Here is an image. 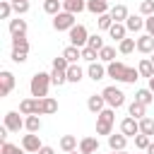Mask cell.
<instances>
[{
	"mask_svg": "<svg viewBox=\"0 0 154 154\" xmlns=\"http://www.w3.org/2000/svg\"><path fill=\"white\" fill-rule=\"evenodd\" d=\"M106 75L113 77L116 82H125V84H135V82L140 79V70H137V67H130V65L118 63V60L106 65Z\"/></svg>",
	"mask_w": 154,
	"mask_h": 154,
	"instance_id": "1",
	"label": "cell"
},
{
	"mask_svg": "<svg viewBox=\"0 0 154 154\" xmlns=\"http://www.w3.org/2000/svg\"><path fill=\"white\" fill-rule=\"evenodd\" d=\"M48 87H51V75L48 72H36L29 82V91L34 99H46L48 96Z\"/></svg>",
	"mask_w": 154,
	"mask_h": 154,
	"instance_id": "2",
	"label": "cell"
},
{
	"mask_svg": "<svg viewBox=\"0 0 154 154\" xmlns=\"http://www.w3.org/2000/svg\"><path fill=\"white\" fill-rule=\"evenodd\" d=\"M67 34H70V46L84 48V46H87V41H89V31H87V26H84V24H75Z\"/></svg>",
	"mask_w": 154,
	"mask_h": 154,
	"instance_id": "3",
	"label": "cell"
},
{
	"mask_svg": "<svg viewBox=\"0 0 154 154\" xmlns=\"http://www.w3.org/2000/svg\"><path fill=\"white\" fill-rule=\"evenodd\" d=\"M101 94H103V99H106V106H108V108H120V106L125 103V94H123L118 87H106Z\"/></svg>",
	"mask_w": 154,
	"mask_h": 154,
	"instance_id": "4",
	"label": "cell"
},
{
	"mask_svg": "<svg viewBox=\"0 0 154 154\" xmlns=\"http://www.w3.org/2000/svg\"><path fill=\"white\" fill-rule=\"evenodd\" d=\"M75 26V14H70V12H60V14H55L53 17V29L55 31H70Z\"/></svg>",
	"mask_w": 154,
	"mask_h": 154,
	"instance_id": "5",
	"label": "cell"
},
{
	"mask_svg": "<svg viewBox=\"0 0 154 154\" xmlns=\"http://www.w3.org/2000/svg\"><path fill=\"white\" fill-rule=\"evenodd\" d=\"M41 147H43V144H41V140H38L36 132H29V135L22 137V149H24L26 154H38Z\"/></svg>",
	"mask_w": 154,
	"mask_h": 154,
	"instance_id": "6",
	"label": "cell"
},
{
	"mask_svg": "<svg viewBox=\"0 0 154 154\" xmlns=\"http://www.w3.org/2000/svg\"><path fill=\"white\" fill-rule=\"evenodd\" d=\"M5 128H7L10 132H19V130L24 128V118H22L17 111H7V113H5Z\"/></svg>",
	"mask_w": 154,
	"mask_h": 154,
	"instance_id": "7",
	"label": "cell"
},
{
	"mask_svg": "<svg viewBox=\"0 0 154 154\" xmlns=\"http://www.w3.org/2000/svg\"><path fill=\"white\" fill-rule=\"evenodd\" d=\"M120 132H123L125 137H132V140H135V135H140V120H135L132 116L123 118V123H120Z\"/></svg>",
	"mask_w": 154,
	"mask_h": 154,
	"instance_id": "8",
	"label": "cell"
},
{
	"mask_svg": "<svg viewBox=\"0 0 154 154\" xmlns=\"http://www.w3.org/2000/svg\"><path fill=\"white\" fill-rule=\"evenodd\" d=\"M14 89V75L10 70L0 72V96H10V91Z\"/></svg>",
	"mask_w": 154,
	"mask_h": 154,
	"instance_id": "9",
	"label": "cell"
},
{
	"mask_svg": "<svg viewBox=\"0 0 154 154\" xmlns=\"http://www.w3.org/2000/svg\"><path fill=\"white\" fill-rule=\"evenodd\" d=\"M55 111H58V101H55L53 96L38 99V108H36L38 116H51V113H55Z\"/></svg>",
	"mask_w": 154,
	"mask_h": 154,
	"instance_id": "10",
	"label": "cell"
},
{
	"mask_svg": "<svg viewBox=\"0 0 154 154\" xmlns=\"http://www.w3.org/2000/svg\"><path fill=\"white\" fill-rule=\"evenodd\" d=\"M87 108L91 111V113H101L103 108H106V99H103V94H91L89 99H87Z\"/></svg>",
	"mask_w": 154,
	"mask_h": 154,
	"instance_id": "11",
	"label": "cell"
},
{
	"mask_svg": "<svg viewBox=\"0 0 154 154\" xmlns=\"http://www.w3.org/2000/svg\"><path fill=\"white\" fill-rule=\"evenodd\" d=\"M125 144H128V137H125L123 132L108 135V147H111V152H125Z\"/></svg>",
	"mask_w": 154,
	"mask_h": 154,
	"instance_id": "12",
	"label": "cell"
},
{
	"mask_svg": "<svg viewBox=\"0 0 154 154\" xmlns=\"http://www.w3.org/2000/svg\"><path fill=\"white\" fill-rule=\"evenodd\" d=\"M137 51L144 53V55H152V53H154V36H149V34L140 36V38H137Z\"/></svg>",
	"mask_w": 154,
	"mask_h": 154,
	"instance_id": "13",
	"label": "cell"
},
{
	"mask_svg": "<svg viewBox=\"0 0 154 154\" xmlns=\"http://www.w3.org/2000/svg\"><path fill=\"white\" fill-rule=\"evenodd\" d=\"M87 75H89V79H94V82L103 79V77H106V67H103V63H89Z\"/></svg>",
	"mask_w": 154,
	"mask_h": 154,
	"instance_id": "14",
	"label": "cell"
},
{
	"mask_svg": "<svg viewBox=\"0 0 154 154\" xmlns=\"http://www.w3.org/2000/svg\"><path fill=\"white\" fill-rule=\"evenodd\" d=\"M63 10L70 12V14H79L87 10V2L84 0H63Z\"/></svg>",
	"mask_w": 154,
	"mask_h": 154,
	"instance_id": "15",
	"label": "cell"
},
{
	"mask_svg": "<svg viewBox=\"0 0 154 154\" xmlns=\"http://www.w3.org/2000/svg\"><path fill=\"white\" fill-rule=\"evenodd\" d=\"M125 26H128V31H132V34L142 31V29H144V19H142V14H130V17L125 19Z\"/></svg>",
	"mask_w": 154,
	"mask_h": 154,
	"instance_id": "16",
	"label": "cell"
},
{
	"mask_svg": "<svg viewBox=\"0 0 154 154\" xmlns=\"http://www.w3.org/2000/svg\"><path fill=\"white\" fill-rule=\"evenodd\" d=\"M36 108H38V99H24L19 103V113L22 116H38Z\"/></svg>",
	"mask_w": 154,
	"mask_h": 154,
	"instance_id": "17",
	"label": "cell"
},
{
	"mask_svg": "<svg viewBox=\"0 0 154 154\" xmlns=\"http://www.w3.org/2000/svg\"><path fill=\"white\" fill-rule=\"evenodd\" d=\"M99 149V140L96 137H82L79 140V152L82 154H94Z\"/></svg>",
	"mask_w": 154,
	"mask_h": 154,
	"instance_id": "18",
	"label": "cell"
},
{
	"mask_svg": "<svg viewBox=\"0 0 154 154\" xmlns=\"http://www.w3.org/2000/svg\"><path fill=\"white\" fill-rule=\"evenodd\" d=\"M87 10L91 12V14H106L108 12V2L106 0H87Z\"/></svg>",
	"mask_w": 154,
	"mask_h": 154,
	"instance_id": "19",
	"label": "cell"
},
{
	"mask_svg": "<svg viewBox=\"0 0 154 154\" xmlns=\"http://www.w3.org/2000/svg\"><path fill=\"white\" fill-rule=\"evenodd\" d=\"M128 113H130L135 120H142V118H147V106L140 103V101H132V103L128 106Z\"/></svg>",
	"mask_w": 154,
	"mask_h": 154,
	"instance_id": "20",
	"label": "cell"
},
{
	"mask_svg": "<svg viewBox=\"0 0 154 154\" xmlns=\"http://www.w3.org/2000/svg\"><path fill=\"white\" fill-rule=\"evenodd\" d=\"M10 34L12 36H26V22L24 19H10Z\"/></svg>",
	"mask_w": 154,
	"mask_h": 154,
	"instance_id": "21",
	"label": "cell"
},
{
	"mask_svg": "<svg viewBox=\"0 0 154 154\" xmlns=\"http://www.w3.org/2000/svg\"><path fill=\"white\" fill-rule=\"evenodd\" d=\"M108 34H111V38H116L118 43L125 38V34H128V26L123 24V22H113V26L108 29Z\"/></svg>",
	"mask_w": 154,
	"mask_h": 154,
	"instance_id": "22",
	"label": "cell"
},
{
	"mask_svg": "<svg viewBox=\"0 0 154 154\" xmlns=\"http://www.w3.org/2000/svg\"><path fill=\"white\" fill-rule=\"evenodd\" d=\"M60 149L67 152V154L70 152H77V137L75 135H63L60 137Z\"/></svg>",
	"mask_w": 154,
	"mask_h": 154,
	"instance_id": "23",
	"label": "cell"
},
{
	"mask_svg": "<svg viewBox=\"0 0 154 154\" xmlns=\"http://www.w3.org/2000/svg\"><path fill=\"white\" fill-rule=\"evenodd\" d=\"M137 70H140V77H147V79H152V77H154V65H152V60H149V58H142V60H140V65H137Z\"/></svg>",
	"mask_w": 154,
	"mask_h": 154,
	"instance_id": "24",
	"label": "cell"
},
{
	"mask_svg": "<svg viewBox=\"0 0 154 154\" xmlns=\"http://www.w3.org/2000/svg\"><path fill=\"white\" fill-rule=\"evenodd\" d=\"M111 17H113V22H123V24H125V19H128L130 14H128V7H125V5H113V7H111Z\"/></svg>",
	"mask_w": 154,
	"mask_h": 154,
	"instance_id": "25",
	"label": "cell"
},
{
	"mask_svg": "<svg viewBox=\"0 0 154 154\" xmlns=\"http://www.w3.org/2000/svg\"><path fill=\"white\" fill-rule=\"evenodd\" d=\"M43 12H48V14H60L63 12V0H46L43 2Z\"/></svg>",
	"mask_w": 154,
	"mask_h": 154,
	"instance_id": "26",
	"label": "cell"
},
{
	"mask_svg": "<svg viewBox=\"0 0 154 154\" xmlns=\"http://www.w3.org/2000/svg\"><path fill=\"white\" fill-rule=\"evenodd\" d=\"M63 55L67 58V63H70V65H75V63L82 58V48H77V46H67V48L63 51Z\"/></svg>",
	"mask_w": 154,
	"mask_h": 154,
	"instance_id": "27",
	"label": "cell"
},
{
	"mask_svg": "<svg viewBox=\"0 0 154 154\" xmlns=\"http://www.w3.org/2000/svg\"><path fill=\"white\" fill-rule=\"evenodd\" d=\"M135 101H140V103H144V106H149L152 101H154V91L147 87V89H137V94H135Z\"/></svg>",
	"mask_w": 154,
	"mask_h": 154,
	"instance_id": "28",
	"label": "cell"
},
{
	"mask_svg": "<svg viewBox=\"0 0 154 154\" xmlns=\"http://www.w3.org/2000/svg\"><path fill=\"white\" fill-rule=\"evenodd\" d=\"M135 48H137V38H123V41L118 43V53H123V55L132 53Z\"/></svg>",
	"mask_w": 154,
	"mask_h": 154,
	"instance_id": "29",
	"label": "cell"
},
{
	"mask_svg": "<svg viewBox=\"0 0 154 154\" xmlns=\"http://www.w3.org/2000/svg\"><path fill=\"white\" fill-rule=\"evenodd\" d=\"M99 60L101 63H116V48L113 46H103L99 51Z\"/></svg>",
	"mask_w": 154,
	"mask_h": 154,
	"instance_id": "30",
	"label": "cell"
},
{
	"mask_svg": "<svg viewBox=\"0 0 154 154\" xmlns=\"http://www.w3.org/2000/svg\"><path fill=\"white\" fill-rule=\"evenodd\" d=\"M82 77H84V70H82V67H79L77 63L67 67V82H75V84H77V82H79Z\"/></svg>",
	"mask_w": 154,
	"mask_h": 154,
	"instance_id": "31",
	"label": "cell"
},
{
	"mask_svg": "<svg viewBox=\"0 0 154 154\" xmlns=\"http://www.w3.org/2000/svg\"><path fill=\"white\" fill-rule=\"evenodd\" d=\"M24 128H26L29 132H38V130H41V118H38V116H26V118H24Z\"/></svg>",
	"mask_w": 154,
	"mask_h": 154,
	"instance_id": "32",
	"label": "cell"
},
{
	"mask_svg": "<svg viewBox=\"0 0 154 154\" xmlns=\"http://www.w3.org/2000/svg\"><path fill=\"white\" fill-rule=\"evenodd\" d=\"M12 48L29 53V41H26V36H12Z\"/></svg>",
	"mask_w": 154,
	"mask_h": 154,
	"instance_id": "33",
	"label": "cell"
},
{
	"mask_svg": "<svg viewBox=\"0 0 154 154\" xmlns=\"http://www.w3.org/2000/svg\"><path fill=\"white\" fill-rule=\"evenodd\" d=\"M65 82H67V72H63V70H53V72H51V84L63 87Z\"/></svg>",
	"mask_w": 154,
	"mask_h": 154,
	"instance_id": "34",
	"label": "cell"
},
{
	"mask_svg": "<svg viewBox=\"0 0 154 154\" xmlns=\"http://www.w3.org/2000/svg\"><path fill=\"white\" fill-rule=\"evenodd\" d=\"M96 120H101V123H108V125H113L116 123V113H113V108H103L99 116H96Z\"/></svg>",
	"mask_w": 154,
	"mask_h": 154,
	"instance_id": "35",
	"label": "cell"
},
{
	"mask_svg": "<svg viewBox=\"0 0 154 154\" xmlns=\"http://www.w3.org/2000/svg\"><path fill=\"white\" fill-rule=\"evenodd\" d=\"M140 132L152 137V135H154V120H152V118H142V120H140Z\"/></svg>",
	"mask_w": 154,
	"mask_h": 154,
	"instance_id": "36",
	"label": "cell"
},
{
	"mask_svg": "<svg viewBox=\"0 0 154 154\" xmlns=\"http://www.w3.org/2000/svg\"><path fill=\"white\" fill-rule=\"evenodd\" d=\"M0 154H26L22 147H17V144H10V142H2L0 144Z\"/></svg>",
	"mask_w": 154,
	"mask_h": 154,
	"instance_id": "37",
	"label": "cell"
},
{
	"mask_svg": "<svg viewBox=\"0 0 154 154\" xmlns=\"http://www.w3.org/2000/svg\"><path fill=\"white\" fill-rule=\"evenodd\" d=\"M140 14L142 17H152L154 14V0H142L140 2Z\"/></svg>",
	"mask_w": 154,
	"mask_h": 154,
	"instance_id": "38",
	"label": "cell"
},
{
	"mask_svg": "<svg viewBox=\"0 0 154 154\" xmlns=\"http://www.w3.org/2000/svg\"><path fill=\"white\" fill-rule=\"evenodd\" d=\"M96 58H99V51H94V48H89V46L82 48V60H87V63H96Z\"/></svg>",
	"mask_w": 154,
	"mask_h": 154,
	"instance_id": "39",
	"label": "cell"
},
{
	"mask_svg": "<svg viewBox=\"0 0 154 154\" xmlns=\"http://www.w3.org/2000/svg\"><path fill=\"white\" fill-rule=\"evenodd\" d=\"M149 144H152L149 135H142V132H140V135H135V147H137V149H144V152H147V147H149Z\"/></svg>",
	"mask_w": 154,
	"mask_h": 154,
	"instance_id": "40",
	"label": "cell"
},
{
	"mask_svg": "<svg viewBox=\"0 0 154 154\" xmlns=\"http://www.w3.org/2000/svg\"><path fill=\"white\" fill-rule=\"evenodd\" d=\"M87 46H89V48H94V51H101V48H103V38H101L99 34H91V36H89V41H87Z\"/></svg>",
	"mask_w": 154,
	"mask_h": 154,
	"instance_id": "41",
	"label": "cell"
},
{
	"mask_svg": "<svg viewBox=\"0 0 154 154\" xmlns=\"http://www.w3.org/2000/svg\"><path fill=\"white\" fill-rule=\"evenodd\" d=\"M67 67H70V63H67V58H65V55L53 58V70H63V72H67Z\"/></svg>",
	"mask_w": 154,
	"mask_h": 154,
	"instance_id": "42",
	"label": "cell"
},
{
	"mask_svg": "<svg viewBox=\"0 0 154 154\" xmlns=\"http://www.w3.org/2000/svg\"><path fill=\"white\" fill-rule=\"evenodd\" d=\"M12 10H14V7H12V2H10V0H2V2H0V17H2V19H10Z\"/></svg>",
	"mask_w": 154,
	"mask_h": 154,
	"instance_id": "43",
	"label": "cell"
},
{
	"mask_svg": "<svg viewBox=\"0 0 154 154\" xmlns=\"http://www.w3.org/2000/svg\"><path fill=\"white\" fill-rule=\"evenodd\" d=\"M111 26H113V17H111V12L101 14V17H99V29H106V31H108Z\"/></svg>",
	"mask_w": 154,
	"mask_h": 154,
	"instance_id": "44",
	"label": "cell"
},
{
	"mask_svg": "<svg viewBox=\"0 0 154 154\" xmlns=\"http://www.w3.org/2000/svg\"><path fill=\"white\" fill-rule=\"evenodd\" d=\"M12 7H14V12H17V17H19V14H26V12H29V0L12 2Z\"/></svg>",
	"mask_w": 154,
	"mask_h": 154,
	"instance_id": "45",
	"label": "cell"
},
{
	"mask_svg": "<svg viewBox=\"0 0 154 154\" xmlns=\"http://www.w3.org/2000/svg\"><path fill=\"white\" fill-rule=\"evenodd\" d=\"M12 60H14V63H26V53H24V51H14V48H12Z\"/></svg>",
	"mask_w": 154,
	"mask_h": 154,
	"instance_id": "46",
	"label": "cell"
},
{
	"mask_svg": "<svg viewBox=\"0 0 154 154\" xmlns=\"http://www.w3.org/2000/svg\"><path fill=\"white\" fill-rule=\"evenodd\" d=\"M144 29H147L149 36H154V14L152 17H144Z\"/></svg>",
	"mask_w": 154,
	"mask_h": 154,
	"instance_id": "47",
	"label": "cell"
},
{
	"mask_svg": "<svg viewBox=\"0 0 154 154\" xmlns=\"http://www.w3.org/2000/svg\"><path fill=\"white\" fill-rule=\"evenodd\" d=\"M38 154H55V149H53V147H46V144H43V147L38 149Z\"/></svg>",
	"mask_w": 154,
	"mask_h": 154,
	"instance_id": "48",
	"label": "cell"
},
{
	"mask_svg": "<svg viewBox=\"0 0 154 154\" xmlns=\"http://www.w3.org/2000/svg\"><path fill=\"white\" fill-rule=\"evenodd\" d=\"M147 154H154V142H152V144L147 147Z\"/></svg>",
	"mask_w": 154,
	"mask_h": 154,
	"instance_id": "49",
	"label": "cell"
},
{
	"mask_svg": "<svg viewBox=\"0 0 154 154\" xmlns=\"http://www.w3.org/2000/svg\"><path fill=\"white\" fill-rule=\"evenodd\" d=\"M149 89H152V91H154V77H152V79H149Z\"/></svg>",
	"mask_w": 154,
	"mask_h": 154,
	"instance_id": "50",
	"label": "cell"
},
{
	"mask_svg": "<svg viewBox=\"0 0 154 154\" xmlns=\"http://www.w3.org/2000/svg\"><path fill=\"white\" fill-rule=\"evenodd\" d=\"M111 154H128V152H111Z\"/></svg>",
	"mask_w": 154,
	"mask_h": 154,
	"instance_id": "51",
	"label": "cell"
},
{
	"mask_svg": "<svg viewBox=\"0 0 154 154\" xmlns=\"http://www.w3.org/2000/svg\"><path fill=\"white\" fill-rule=\"evenodd\" d=\"M149 60H152V65H154V53H152V58H149Z\"/></svg>",
	"mask_w": 154,
	"mask_h": 154,
	"instance_id": "52",
	"label": "cell"
},
{
	"mask_svg": "<svg viewBox=\"0 0 154 154\" xmlns=\"http://www.w3.org/2000/svg\"><path fill=\"white\" fill-rule=\"evenodd\" d=\"M70 154H82V152H70Z\"/></svg>",
	"mask_w": 154,
	"mask_h": 154,
	"instance_id": "53",
	"label": "cell"
},
{
	"mask_svg": "<svg viewBox=\"0 0 154 154\" xmlns=\"http://www.w3.org/2000/svg\"><path fill=\"white\" fill-rule=\"evenodd\" d=\"M10 2H19V0H10Z\"/></svg>",
	"mask_w": 154,
	"mask_h": 154,
	"instance_id": "54",
	"label": "cell"
}]
</instances>
